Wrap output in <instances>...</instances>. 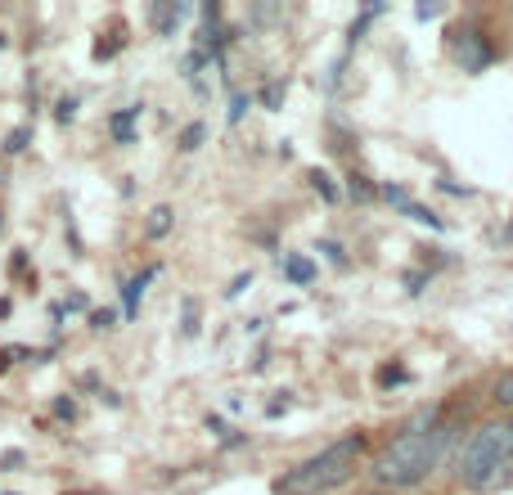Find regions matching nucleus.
<instances>
[{"label": "nucleus", "instance_id": "5", "mask_svg": "<svg viewBox=\"0 0 513 495\" xmlns=\"http://www.w3.org/2000/svg\"><path fill=\"white\" fill-rule=\"evenodd\" d=\"M189 18V5H180V0H167V5H153L149 9V23H153V32L158 36H171L180 23Z\"/></svg>", "mask_w": 513, "mask_h": 495}, {"label": "nucleus", "instance_id": "15", "mask_svg": "<svg viewBox=\"0 0 513 495\" xmlns=\"http://www.w3.org/2000/svg\"><path fill=\"white\" fill-rule=\"evenodd\" d=\"M243 108H248V95H234V99H230V122H239Z\"/></svg>", "mask_w": 513, "mask_h": 495}, {"label": "nucleus", "instance_id": "14", "mask_svg": "<svg viewBox=\"0 0 513 495\" xmlns=\"http://www.w3.org/2000/svg\"><path fill=\"white\" fill-rule=\"evenodd\" d=\"M18 464H23V450H5V455H0V468H5V473L18 468Z\"/></svg>", "mask_w": 513, "mask_h": 495}, {"label": "nucleus", "instance_id": "16", "mask_svg": "<svg viewBox=\"0 0 513 495\" xmlns=\"http://www.w3.org/2000/svg\"><path fill=\"white\" fill-rule=\"evenodd\" d=\"M90 324H95V329H113V311H95Z\"/></svg>", "mask_w": 513, "mask_h": 495}, {"label": "nucleus", "instance_id": "10", "mask_svg": "<svg viewBox=\"0 0 513 495\" xmlns=\"http://www.w3.org/2000/svg\"><path fill=\"white\" fill-rule=\"evenodd\" d=\"M284 270H288V279H293V284H311V275H315V266L306 257H288Z\"/></svg>", "mask_w": 513, "mask_h": 495}, {"label": "nucleus", "instance_id": "18", "mask_svg": "<svg viewBox=\"0 0 513 495\" xmlns=\"http://www.w3.org/2000/svg\"><path fill=\"white\" fill-rule=\"evenodd\" d=\"M279 95H284V90H279V81H275V86H266V104H270V108L279 104Z\"/></svg>", "mask_w": 513, "mask_h": 495}, {"label": "nucleus", "instance_id": "6", "mask_svg": "<svg viewBox=\"0 0 513 495\" xmlns=\"http://www.w3.org/2000/svg\"><path fill=\"white\" fill-rule=\"evenodd\" d=\"M486 396H491L495 410L509 414V419H513V365H509V369H500V374L491 378V392H486Z\"/></svg>", "mask_w": 513, "mask_h": 495}, {"label": "nucleus", "instance_id": "1", "mask_svg": "<svg viewBox=\"0 0 513 495\" xmlns=\"http://www.w3.org/2000/svg\"><path fill=\"white\" fill-rule=\"evenodd\" d=\"M459 441H464L459 423L441 419V405H428V410H419L414 419L401 423V432L374 455L369 473H374V482L387 486V491H414V486H423L432 473H441V464L455 459Z\"/></svg>", "mask_w": 513, "mask_h": 495}, {"label": "nucleus", "instance_id": "4", "mask_svg": "<svg viewBox=\"0 0 513 495\" xmlns=\"http://www.w3.org/2000/svg\"><path fill=\"white\" fill-rule=\"evenodd\" d=\"M158 270L162 266H144L140 275H131L126 279V288H122V311H126V320H135V311H140V297H144V288L158 279Z\"/></svg>", "mask_w": 513, "mask_h": 495}, {"label": "nucleus", "instance_id": "8", "mask_svg": "<svg viewBox=\"0 0 513 495\" xmlns=\"http://www.w3.org/2000/svg\"><path fill=\"white\" fill-rule=\"evenodd\" d=\"M167 230H171V207L162 203V207H153V212H149V225H144V234H149V239H162Z\"/></svg>", "mask_w": 513, "mask_h": 495}, {"label": "nucleus", "instance_id": "12", "mask_svg": "<svg viewBox=\"0 0 513 495\" xmlns=\"http://www.w3.org/2000/svg\"><path fill=\"white\" fill-rule=\"evenodd\" d=\"M54 117H59V122H72V117H77V99H59Z\"/></svg>", "mask_w": 513, "mask_h": 495}, {"label": "nucleus", "instance_id": "2", "mask_svg": "<svg viewBox=\"0 0 513 495\" xmlns=\"http://www.w3.org/2000/svg\"><path fill=\"white\" fill-rule=\"evenodd\" d=\"M450 473L468 495H491L513 482V419H486L464 432Z\"/></svg>", "mask_w": 513, "mask_h": 495}, {"label": "nucleus", "instance_id": "17", "mask_svg": "<svg viewBox=\"0 0 513 495\" xmlns=\"http://www.w3.org/2000/svg\"><path fill=\"white\" fill-rule=\"evenodd\" d=\"M248 279H252V275H239V279H234V284H230V288H225V293H230V297H239V293H243V288H248Z\"/></svg>", "mask_w": 513, "mask_h": 495}, {"label": "nucleus", "instance_id": "11", "mask_svg": "<svg viewBox=\"0 0 513 495\" xmlns=\"http://www.w3.org/2000/svg\"><path fill=\"white\" fill-rule=\"evenodd\" d=\"M27 135H32V126H18V131L5 140V149H9V153H23V149H27Z\"/></svg>", "mask_w": 513, "mask_h": 495}, {"label": "nucleus", "instance_id": "9", "mask_svg": "<svg viewBox=\"0 0 513 495\" xmlns=\"http://www.w3.org/2000/svg\"><path fill=\"white\" fill-rule=\"evenodd\" d=\"M203 135H207V126H203V122H189V126H185V131H180V135H176L180 153H194V149H198V144H203Z\"/></svg>", "mask_w": 513, "mask_h": 495}, {"label": "nucleus", "instance_id": "7", "mask_svg": "<svg viewBox=\"0 0 513 495\" xmlns=\"http://www.w3.org/2000/svg\"><path fill=\"white\" fill-rule=\"evenodd\" d=\"M135 117H140V104H131V108H122V113L108 117V131H113L117 144H131L135 140Z\"/></svg>", "mask_w": 513, "mask_h": 495}, {"label": "nucleus", "instance_id": "13", "mask_svg": "<svg viewBox=\"0 0 513 495\" xmlns=\"http://www.w3.org/2000/svg\"><path fill=\"white\" fill-rule=\"evenodd\" d=\"M185 333H198V302H185V324H180Z\"/></svg>", "mask_w": 513, "mask_h": 495}, {"label": "nucleus", "instance_id": "3", "mask_svg": "<svg viewBox=\"0 0 513 495\" xmlns=\"http://www.w3.org/2000/svg\"><path fill=\"white\" fill-rule=\"evenodd\" d=\"M360 455H365V432H347V437L329 441L324 450H315L311 459H302L297 468H288L275 482V495H324L333 486H342L356 473Z\"/></svg>", "mask_w": 513, "mask_h": 495}]
</instances>
